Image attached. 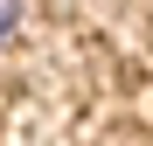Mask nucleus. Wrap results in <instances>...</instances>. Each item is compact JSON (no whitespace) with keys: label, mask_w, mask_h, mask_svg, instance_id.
Returning a JSON list of instances; mask_svg holds the SVG:
<instances>
[{"label":"nucleus","mask_w":153,"mask_h":146,"mask_svg":"<svg viewBox=\"0 0 153 146\" xmlns=\"http://www.w3.org/2000/svg\"><path fill=\"white\" fill-rule=\"evenodd\" d=\"M21 14H28V0H0V42H14V28H21Z\"/></svg>","instance_id":"obj_1"}]
</instances>
